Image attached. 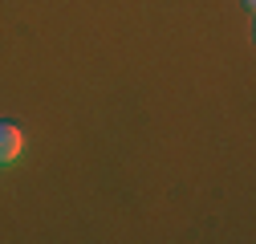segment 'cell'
Returning a JSON list of instances; mask_svg holds the SVG:
<instances>
[{
  "mask_svg": "<svg viewBox=\"0 0 256 244\" xmlns=\"http://www.w3.org/2000/svg\"><path fill=\"white\" fill-rule=\"evenodd\" d=\"M20 155H24V130L4 118L0 122V167H12Z\"/></svg>",
  "mask_w": 256,
  "mask_h": 244,
  "instance_id": "cell-1",
  "label": "cell"
}]
</instances>
